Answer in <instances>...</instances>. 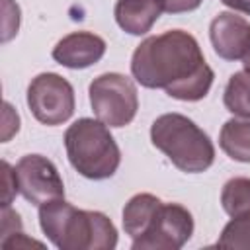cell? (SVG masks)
Instances as JSON below:
<instances>
[{"label": "cell", "instance_id": "18", "mask_svg": "<svg viewBox=\"0 0 250 250\" xmlns=\"http://www.w3.org/2000/svg\"><path fill=\"white\" fill-rule=\"evenodd\" d=\"M20 129V117L18 113L12 109V105L6 102L4 104V129H2V141L6 143L14 133H18Z\"/></svg>", "mask_w": 250, "mask_h": 250}, {"label": "cell", "instance_id": "6", "mask_svg": "<svg viewBox=\"0 0 250 250\" xmlns=\"http://www.w3.org/2000/svg\"><path fill=\"white\" fill-rule=\"evenodd\" d=\"M27 105L37 121L61 125L74 113V90L66 78L55 72H43L27 86Z\"/></svg>", "mask_w": 250, "mask_h": 250}, {"label": "cell", "instance_id": "14", "mask_svg": "<svg viewBox=\"0 0 250 250\" xmlns=\"http://www.w3.org/2000/svg\"><path fill=\"white\" fill-rule=\"evenodd\" d=\"M223 102L230 113L250 119V72L248 70L234 72L229 78Z\"/></svg>", "mask_w": 250, "mask_h": 250}, {"label": "cell", "instance_id": "11", "mask_svg": "<svg viewBox=\"0 0 250 250\" xmlns=\"http://www.w3.org/2000/svg\"><path fill=\"white\" fill-rule=\"evenodd\" d=\"M164 12V0H117L113 14L117 25L131 35H145Z\"/></svg>", "mask_w": 250, "mask_h": 250}, {"label": "cell", "instance_id": "13", "mask_svg": "<svg viewBox=\"0 0 250 250\" xmlns=\"http://www.w3.org/2000/svg\"><path fill=\"white\" fill-rule=\"evenodd\" d=\"M223 152L238 162H250V119H229L219 135Z\"/></svg>", "mask_w": 250, "mask_h": 250}, {"label": "cell", "instance_id": "3", "mask_svg": "<svg viewBox=\"0 0 250 250\" xmlns=\"http://www.w3.org/2000/svg\"><path fill=\"white\" fill-rule=\"evenodd\" d=\"M150 141L170 162L188 174L205 172L215 160V146L207 133L182 113H164L150 125Z\"/></svg>", "mask_w": 250, "mask_h": 250}, {"label": "cell", "instance_id": "23", "mask_svg": "<svg viewBox=\"0 0 250 250\" xmlns=\"http://www.w3.org/2000/svg\"><path fill=\"white\" fill-rule=\"evenodd\" d=\"M242 64H244V70H248L250 72V51L246 53V57L242 59Z\"/></svg>", "mask_w": 250, "mask_h": 250}, {"label": "cell", "instance_id": "1", "mask_svg": "<svg viewBox=\"0 0 250 250\" xmlns=\"http://www.w3.org/2000/svg\"><path fill=\"white\" fill-rule=\"evenodd\" d=\"M131 72L141 86L162 88L170 98L182 102L205 98L215 78L199 43L184 29L146 37L133 53Z\"/></svg>", "mask_w": 250, "mask_h": 250}, {"label": "cell", "instance_id": "20", "mask_svg": "<svg viewBox=\"0 0 250 250\" xmlns=\"http://www.w3.org/2000/svg\"><path fill=\"white\" fill-rule=\"evenodd\" d=\"M0 246H2V248H27V246H39V248H41L43 244L37 242V240H33V238H27V236L20 230V232H14V234L2 238Z\"/></svg>", "mask_w": 250, "mask_h": 250}, {"label": "cell", "instance_id": "10", "mask_svg": "<svg viewBox=\"0 0 250 250\" xmlns=\"http://www.w3.org/2000/svg\"><path fill=\"white\" fill-rule=\"evenodd\" d=\"M105 53V41L92 31L64 35L53 49V59L66 68H86L96 64Z\"/></svg>", "mask_w": 250, "mask_h": 250}, {"label": "cell", "instance_id": "21", "mask_svg": "<svg viewBox=\"0 0 250 250\" xmlns=\"http://www.w3.org/2000/svg\"><path fill=\"white\" fill-rule=\"evenodd\" d=\"M203 0H164V12L168 14H182V12H191L199 8Z\"/></svg>", "mask_w": 250, "mask_h": 250}, {"label": "cell", "instance_id": "2", "mask_svg": "<svg viewBox=\"0 0 250 250\" xmlns=\"http://www.w3.org/2000/svg\"><path fill=\"white\" fill-rule=\"evenodd\" d=\"M39 225L61 250H111L117 244V230L104 213L76 209L62 197L39 205Z\"/></svg>", "mask_w": 250, "mask_h": 250}, {"label": "cell", "instance_id": "4", "mask_svg": "<svg viewBox=\"0 0 250 250\" xmlns=\"http://www.w3.org/2000/svg\"><path fill=\"white\" fill-rule=\"evenodd\" d=\"M66 156L72 168L88 180H105L115 174L121 152L105 123L82 117L64 133Z\"/></svg>", "mask_w": 250, "mask_h": 250}, {"label": "cell", "instance_id": "16", "mask_svg": "<svg viewBox=\"0 0 250 250\" xmlns=\"http://www.w3.org/2000/svg\"><path fill=\"white\" fill-rule=\"evenodd\" d=\"M219 248H244L250 250V215L232 217L230 223L223 229L219 240Z\"/></svg>", "mask_w": 250, "mask_h": 250}, {"label": "cell", "instance_id": "22", "mask_svg": "<svg viewBox=\"0 0 250 250\" xmlns=\"http://www.w3.org/2000/svg\"><path fill=\"white\" fill-rule=\"evenodd\" d=\"M225 6L236 10V12H242V14H248L250 16V0H221Z\"/></svg>", "mask_w": 250, "mask_h": 250}, {"label": "cell", "instance_id": "5", "mask_svg": "<svg viewBox=\"0 0 250 250\" xmlns=\"http://www.w3.org/2000/svg\"><path fill=\"white\" fill-rule=\"evenodd\" d=\"M90 104L96 117L109 127L129 125L139 109V96L135 82L119 72H105L92 80Z\"/></svg>", "mask_w": 250, "mask_h": 250}, {"label": "cell", "instance_id": "12", "mask_svg": "<svg viewBox=\"0 0 250 250\" xmlns=\"http://www.w3.org/2000/svg\"><path fill=\"white\" fill-rule=\"evenodd\" d=\"M162 201L152 193H137L123 207V229L135 240L141 238L154 223Z\"/></svg>", "mask_w": 250, "mask_h": 250}, {"label": "cell", "instance_id": "15", "mask_svg": "<svg viewBox=\"0 0 250 250\" xmlns=\"http://www.w3.org/2000/svg\"><path fill=\"white\" fill-rule=\"evenodd\" d=\"M221 205L230 217L250 215V178H232L223 186Z\"/></svg>", "mask_w": 250, "mask_h": 250}, {"label": "cell", "instance_id": "8", "mask_svg": "<svg viewBox=\"0 0 250 250\" xmlns=\"http://www.w3.org/2000/svg\"><path fill=\"white\" fill-rule=\"evenodd\" d=\"M20 193L33 205H43L64 195V184L57 166L41 154H25L16 164Z\"/></svg>", "mask_w": 250, "mask_h": 250}, {"label": "cell", "instance_id": "7", "mask_svg": "<svg viewBox=\"0 0 250 250\" xmlns=\"http://www.w3.org/2000/svg\"><path fill=\"white\" fill-rule=\"evenodd\" d=\"M193 232L191 213L178 203H162L152 227L133 240L135 250H178Z\"/></svg>", "mask_w": 250, "mask_h": 250}, {"label": "cell", "instance_id": "9", "mask_svg": "<svg viewBox=\"0 0 250 250\" xmlns=\"http://www.w3.org/2000/svg\"><path fill=\"white\" fill-rule=\"evenodd\" d=\"M209 37L215 53L225 61L244 59L250 51V23L232 12H221L213 18Z\"/></svg>", "mask_w": 250, "mask_h": 250}, {"label": "cell", "instance_id": "17", "mask_svg": "<svg viewBox=\"0 0 250 250\" xmlns=\"http://www.w3.org/2000/svg\"><path fill=\"white\" fill-rule=\"evenodd\" d=\"M18 191H20V186H18L16 170H12L8 162H2V207H10Z\"/></svg>", "mask_w": 250, "mask_h": 250}, {"label": "cell", "instance_id": "19", "mask_svg": "<svg viewBox=\"0 0 250 250\" xmlns=\"http://www.w3.org/2000/svg\"><path fill=\"white\" fill-rule=\"evenodd\" d=\"M21 230V221H20V215L16 211H12L10 207H4L2 211V238L14 234V232H20Z\"/></svg>", "mask_w": 250, "mask_h": 250}]
</instances>
